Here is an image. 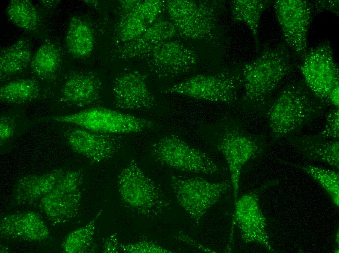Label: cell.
<instances>
[{"label": "cell", "instance_id": "13", "mask_svg": "<svg viewBox=\"0 0 339 253\" xmlns=\"http://www.w3.org/2000/svg\"><path fill=\"white\" fill-rule=\"evenodd\" d=\"M142 59L159 78H171L187 72L199 60L193 50L180 41L171 39L157 44Z\"/></svg>", "mask_w": 339, "mask_h": 253}, {"label": "cell", "instance_id": "38", "mask_svg": "<svg viewBox=\"0 0 339 253\" xmlns=\"http://www.w3.org/2000/svg\"><path fill=\"white\" fill-rule=\"evenodd\" d=\"M60 0H40L41 5L48 9H53L56 7L60 3Z\"/></svg>", "mask_w": 339, "mask_h": 253}, {"label": "cell", "instance_id": "32", "mask_svg": "<svg viewBox=\"0 0 339 253\" xmlns=\"http://www.w3.org/2000/svg\"><path fill=\"white\" fill-rule=\"evenodd\" d=\"M317 134L323 138L339 140V108H335L329 112L326 116L325 124L324 127Z\"/></svg>", "mask_w": 339, "mask_h": 253}, {"label": "cell", "instance_id": "33", "mask_svg": "<svg viewBox=\"0 0 339 253\" xmlns=\"http://www.w3.org/2000/svg\"><path fill=\"white\" fill-rule=\"evenodd\" d=\"M16 128L15 119L8 115H2L0 119V144L3 145L14 135Z\"/></svg>", "mask_w": 339, "mask_h": 253}, {"label": "cell", "instance_id": "28", "mask_svg": "<svg viewBox=\"0 0 339 253\" xmlns=\"http://www.w3.org/2000/svg\"><path fill=\"white\" fill-rule=\"evenodd\" d=\"M6 13L9 20L19 28L28 32L36 30L40 22L39 14L35 5L27 0H11Z\"/></svg>", "mask_w": 339, "mask_h": 253}, {"label": "cell", "instance_id": "7", "mask_svg": "<svg viewBox=\"0 0 339 253\" xmlns=\"http://www.w3.org/2000/svg\"><path fill=\"white\" fill-rule=\"evenodd\" d=\"M242 85L241 72L226 71L211 75H197L166 87L162 92L214 102L231 103L237 99Z\"/></svg>", "mask_w": 339, "mask_h": 253}, {"label": "cell", "instance_id": "34", "mask_svg": "<svg viewBox=\"0 0 339 253\" xmlns=\"http://www.w3.org/2000/svg\"><path fill=\"white\" fill-rule=\"evenodd\" d=\"M311 2L313 13H318L323 11L332 12L339 16V0H313Z\"/></svg>", "mask_w": 339, "mask_h": 253}, {"label": "cell", "instance_id": "39", "mask_svg": "<svg viewBox=\"0 0 339 253\" xmlns=\"http://www.w3.org/2000/svg\"><path fill=\"white\" fill-rule=\"evenodd\" d=\"M84 1L87 4L92 6H97L99 4L97 0H84Z\"/></svg>", "mask_w": 339, "mask_h": 253}, {"label": "cell", "instance_id": "6", "mask_svg": "<svg viewBox=\"0 0 339 253\" xmlns=\"http://www.w3.org/2000/svg\"><path fill=\"white\" fill-rule=\"evenodd\" d=\"M149 154L157 163L179 171L207 175L220 171L218 165L207 154L174 135L154 142Z\"/></svg>", "mask_w": 339, "mask_h": 253}, {"label": "cell", "instance_id": "8", "mask_svg": "<svg viewBox=\"0 0 339 253\" xmlns=\"http://www.w3.org/2000/svg\"><path fill=\"white\" fill-rule=\"evenodd\" d=\"M83 179L81 170H66L50 192L37 203L52 224L67 223L77 216L81 204Z\"/></svg>", "mask_w": 339, "mask_h": 253}, {"label": "cell", "instance_id": "26", "mask_svg": "<svg viewBox=\"0 0 339 253\" xmlns=\"http://www.w3.org/2000/svg\"><path fill=\"white\" fill-rule=\"evenodd\" d=\"M60 60V52L50 40L44 42L33 56L30 66L33 72L42 79L51 78L56 72Z\"/></svg>", "mask_w": 339, "mask_h": 253}, {"label": "cell", "instance_id": "3", "mask_svg": "<svg viewBox=\"0 0 339 253\" xmlns=\"http://www.w3.org/2000/svg\"><path fill=\"white\" fill-rule=\"evenodd\" d=\"M116 183L123 202L142 216L156 217L170 205L161 188L144 173L134 160L120 171Z\"/></svg>", "mask_w": 339, "mask_h": 253}, {"label": "cell", "instance_id": "36", "mask_svg": "<svg viewBox=\"0 0 339 253\" xmlns=\"http://www.w3.org/2000/svg\"><path fill=\"white\" fill-rule=\"evenodd\" d=\"M140 0H121L119 2V16L121 17L126 15L132 10Z\"/></svg>", "mask_w": 339, "mask_h": 253}, {"label": "cell", "instance_id": "35", "mask_svg": "<svg viewBox=\"0 0 339 253\" xmlns=\"http://www.w3.org/2000/svg\"><path fill=\"white\" fill-rule=\"evenodd\" d=\"M102 248V252L105 253L119 252V243L116 234H112L105 239Z\"/></svg>", "mask_w": 339, "mask_h": 253}, {"label": "cell", "instance_id": "23", "mask_svg": "<svg viewBox=\"0 0 339 253\" xmlns=\"http://www.w3.org/2000/svg\"><path fill=\"white\" fill-rule=\"evenodd\" d=\"M65 41L69 52L77 58L87 57L94 48L92 28L86 20L78 16H74L70 20Z\"/></svg>", "mask_w": 339, "mask_h": 253}, {"label": "cell", "instance_id": "14", "mask_svg": "<svg viewBox=\"0 0 339 253\" xmlns=\"http://www.w3.org/2000/svg\"><path fill=\"white\" fill-rule=\"evenodd\" d=\"M73 126L64 131L66 143L73 151L93 163L109 160L122 146L123 140L120 135L103 133Z\"/></svg>", "mask_w": 339, "mask_h": 253}, {"label": "cell", "instance_id": "18", "mask_svg": "<svg viewBox=\"0 0 339 253\" xmlns=\"http://www.w3.org/2000/svg\"><path fill=\"white\" fill-rule=\"evenodd\" d=\"M179 36L170 19L159 18L137 38L118 45L114 56L121 59H143L157 44Z\"/></svg>", "mask_w": 339, "mask_h": 253}, {"label": "cell", "instance_id": "29", "mask_svg": "<svg viewBox=\"0 0 339 253\" xmlns=\"http://www.w3.org/2000/svg\"><path fill=\"white\" fill-rule=\"evenodd\" d=\"M300 169L316 181L329 196L333 203L339 205V175L336 171L310 164H299L283 162Z\"/></svg>", "mask_w": 339, "mask_h": 253}, {"label": "cell", "instance_id": "9", "mask_svg": "<svg viewBox=\"0 0 339 253\" xmlns=\"http://www.w3.org/2000/svg\"><path fill=\"white\" fill-rule=\"evenodd\" d=\"M216 147L226 161L235 204L238 199L243 167L264 152L266 148L265 142L263 138L246 133L236 125H231L225 128Z\"/></svg>", "mask_w": 339, "mask_h": 253}, {"label": "cell", "instance_id": "12", "mask_svg": "<svg viewBox=\"0 0 339 253\" xmlns=\"http://www.w3.org/2000/svg\"><path fill=\"white\" fill-rule=\"evenodd\" d=\"M169 19L183 38L197 40L209 37L215 29L214 9L205 2L192 0H166Z\"/></svg>", "mask_w": 339, "mask_h": 253}, {"label": "cell", "instance_id": "22", "mask_svg": "<svg viewBox=\"0 0 339 253\" xmlns=\"http://www.w3.org/2000/svg\"><path fill=\"white\" fill-rule=\"evenodd\" d=\"M66 169H54L45 173L24 176L17 181L14 199L19 204H37L53 188Z\"/></svg>", "mask_w": 339, "mask_h": 253}, {"label": "cell", "instance_id": "24", "mask_svg": "<svg viewBox=\"0 0 339 253\" xmlns=\"http://www.w3.org/2000/svg\"><path fill=\"white\" fill-rule=\"evenodd\" d=\"M32 57L31 44L25 38L3 48L0 53V78L20 73L30 64Z\"/></svg>", "mask_w": 339, "mask_h": 253}, {"label": "cell", "instance_id": "4", "mask_svg": "<svg viewBox=\"0 0 339 253\" xmlns=\"http://www.w3.org/2000/svg\"><path fill=\"white\" fill-rule=\"evenodd\" d=\"M42 119L117 135L140 132L154 127L153 123L148 119L102 107L89 108L76 113Z\"/></svg>", "mask_w": 339, "mask_h": 253}, {"label": "cell", "instance_id": "11", "mask_svg": "<svg viewBox=\"0 0 339 253\" xmlns=\"http://www.w3.org/2000/svg\"><path fill=\"white\" fill-rule=\"evenodd\" d=\"M300 70L304 81L312 92L328 105L329 93L339 84V71L328 40L308 50Z\"/></svg>", "mask_w": 339, "mask_h": 253}, {"label": "cell", "instance_id": "27", "mask_svg": "<svg viewBox=\"0 0 339 253\" xmlns=\"http://www.w3.org/2000/svg\"><path fill=\"white\" fill-rule=\"evenodd\" d=\"M40 86L32 79L12 81L0 87V100L2 103H22L35 100L40 95Z\"/></svg>", "mask_w": 339, "mask_h": 253}, {"label": "cell", "instance_id": "30", "mask_svg": "<svg viewBox=\"0 0 339 253\" xmlns=\"http://www.w3.org/2000/svg\"><path fill=\"white\" fill-rule=\"evenodd\" d=\"M102 211L86 225L68 234L61 246L63 253H83L90 250L93 243L96 223Z\"/></svg>", "mask_w": 339, "mask_h": 253}, {"label": "cell", "instance_id": "31", "mask_svg": "<svg viewBox=\"0 0 339 253\" xmlns=\"http://www.w3.org/2000/svg\"><path fill=\"white\" fill-rule=\"evenodd\" d=\"M119 252L126 253H171L172 251L152 241H140L134 243H119Z\"/></svg>", "mask_w": 339, "mask_h": 253}, {"label": "cell", "instance_id": "15", "mask_svg": "<svg viewBox=\"0 0 339 253\" xmlns=\"http://www.w3.org/2000/svg\"><path fill=\"white\" fill-rule=\"evenodd\" d=\"M239 227L242 240L256 243L269 252L274 251L266 230V221L260 208L258 192L243 195L234 204L232 227Z\"/></svg>", "mask_w": 339, "mask_h": 253}, {"label": "cell", "instance_id": "21", "mask_svg": "<svg viewBox=\"0 0 339 253\" xmlns=\"http://www.w3.org/2000/svg\"><path fill=\"white\" fill-rule=\"evenodd\" d=\"M287 138L290 145L308 160L326 163L339 169V140L323 138L318 134Z\"/></svg>", "mask_w": 339, "mask_h": 253}, {"label": "cell", "instance_id": "19", "mask_svg": "<svg viewBox=\"0 0 339 253\" xmlns=\"http://www.w3.org/2000/svg\"><path fill=\"white\" fill-rule=\"evenodd\" d=\"M50 235L44 220L33 211L9 214L0 220L1 238L40 242Z\"/></svg>", "mask_w": 339, "mask_h": 253}, {"label": "cell", "instance_id": "1", "mask_svg": "<svg viewBox=\"0 0 339 253\" xmlns=\"http://www.w3.org/2000/svg\"><path fill=\"white\" fill-rule=\"evenodd\" d=\"M327 105L312 92L303 80L288 84L266 113L272 139L288 137L299 131L320 117Z\"/></svg>", "mask_w": 339, "mask_h": 253}, {"label": "cell", "instance_id": "2", "mask_svg": "<svg viewBox=\"0 0 339 253\" xmlns=\"http://www.w3.org/2000/svg\"><path fill=\"white\" fill-rule=\"evenodd\" d=\"M293 68L292 55L285 45L266 48L242 67L243 100L254 108L263 107Z\"/></svg>", "mask_w": 339, "mask_h": 253}, {"label": "cell", "instance_id": "37", "mask_svg": "<svg viewBox=\"0 0 339 253\" xmlns=\"http://www.w3.org/2000/svg\"><path fill=\"white\" fill-rule=\"evenodd\" d=\"M339 84H338L330 90L328 97V104L333 105L335 108H339Z\"/></svg>", "mask_w": 339, "mask_h": 253}, {"label": "cell", "instance_id": "17", "mask_svg": "<svg viewBox=\"0 0 339 253\" xmlns=\"http://www.w3.org/2000/svg\"><path fill=\"white\" fill-rule=\"evenodd\" d=\"M165 9L164 0H140L130 12L120 17L114 33V42L118 45L137 38L159 18Z\"/></svg>", "mask_w": 339, "mask_h": 253}, {"label": "cell", "instance_id": "5", "mask_svg": "<svg viewBox=\"0 0 339 253\" xmlns=\"http://www.w3.org/2000/svg\"><path fill=\"white\" fill-rule=\"evenodd\" d=\"M170 185L178 204L196 224L231 187L228 180L214 182L200 177L180 176H171Z\"/></svg>", "mask_w": 339, "mask_h": 253}, {"label": "cell", "instance_id": "25", "mask_svg": "<svg viewBox=\"0 0 339 253\" xmlns=\"http://www.w3.org/2000/svg\"><path fill=\"white\" fill-rule=\"evenodd\" d=\"M272 3L268 0H235L231 2L232 18L235 21H242L248 27L256 46L260 45L259 27L264 12Z\"/></svg>", "mask_w": 339, "mask_h": 253}, {"label": "cell", "instance_id": "16", "mask_svg": "<svg viewBox=\"0 0 339 253\" xmlns=\"http://www.w3.org/2000/svg\"><path fill=\"white\" fill-rule=\"evenodd\" d=\"M116 108L121 109H145L155 104L148 86V78L142 72L128 70L118 74L112 84Z\"/></svg>", "mask_w": 339, "mask_h": 253}, {"label": "cell", "instance_id": "10", "mask_svg": "<svg viewBox=\"0 0 339 253\" xmlns=\"http://www.w3.org/2000/svg\"><path fill=\"white\" fill-rule=\"evenodd\" d=\"M286 44L302 59L308 51V35L313 15L311 2L275 0L272 2Z\"/></svg>", "mask_w": 339, "mask_h": 253}, {"label": "cell", "instance_id": "40", "mask_svg": "<svg viewBox=\"0 0 339 253\" xmlns=\"http://www.w3.org/2000/svg\"><path fill=\"white\" fill-rule=\"evenodd\" d=\"M335 240L336 241V244H339V231L338 230L337 232L336 233V234L335 235Z\"/></svg>", "mask_w": 339, "mask_h": 253}, {"label": "cell", "instance_id": "20", "mask_svg": "<svg viewBox=\"0 0 339 253\" xmlns=\"http://www.w3.org/2000/svg\"><path fill=\"white\" fill-rule=\"evenodd\" d=\"M102 91V83L95 74L75 72L70 74L63 84L59 100L77 107L89 106L99 100Z\"/></svg>", "mask_w": 339, "mask_h": 253}]
</instances>
